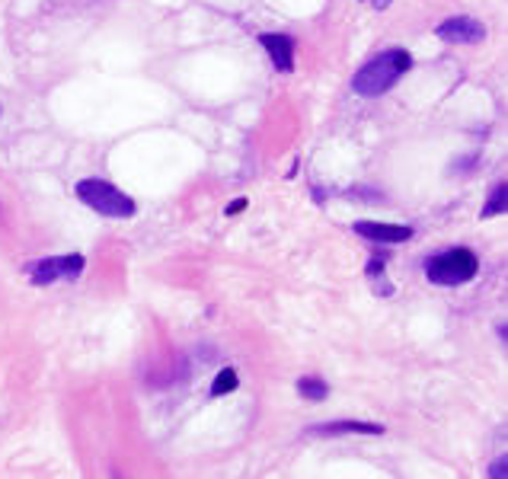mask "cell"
Here are the masks:
<instances>
[{
	"instance_id": "cell-10",
	"label": "cell",
	"mask_w": 508,
	"mask_h": 479,
	"mask_svg": "<svg viewBox=\"0 0 508 479\" xmlns=\"http://www.w3.org/2000/svg\"><path fill=\"white\" fill-rule=\"evenodd\" d=\"M297 393L304 396V400H314V402H323L329 393V387L320 380V377H301L297 380Z\"/></svg>"
},
{
	"instance_id": "cell-3",
	"label": "cell",
	"mask_w": 508,
	"mask_h": 479,
	"mask_svg": "<svg viewBox=\"0 0 508 479\" xmlns=\"http://www.w3.org/2000/svg\"><path fill=\"white\" fill-rule=\"evenodd\" d=\"M77 198L84 204H90L96 214H106V217H131L138 211L135 198L125 195L122 189H116V185L106 182V179H80Z\"/></svg>"
},
{
	"instance_id": "cell-5",
	"label": "cell",
	"mask_w": 508,
	"mask_h": 479,
	"mask_svg": "<svg viewBox=\"0 0 508 479\" xmlns=\"http://www.w3.org/2000/svg\"><path fill=\"white\" fill-rule=\"evenodd\" d=\"M435 35L444 38V42H451V45H476V42L486 38V26L473 16H451L438 26Z\"/></svg>"
},
{
	"instance_id": "cell-1",
	"label": "cell",
	"mask_w": 508,
	"mask_h": 479,
	"mask_svg": "<svg viewBox=\"0 0 508 479\" xmlns=\"http://www.w3.org/2000/svg\"><path fill=\"white\" fill-rule=\"evenodd\" d=\"M409 67H412L409 51H403V48L380 51V55H374L371 61L352 77V89L358 96H384Z\"/></svg>"
},
{
	"instance_id": "cell-8",
	"label": "cell",
	"mask_w": 508,
	"mask_h": 479,
	"mask_svg": "<svg viewBox=\"0 0 508 479\" xmlns=\"http://www.w3.org/2000/svg\"><path fill=\"white\" fill-rule=\"evenodd\" d=\"M310 434H320V438H333V434H384V425H374V422H329V425H314Z\"/></svg>"
},
{
	"instance_id": "cell-2",
	"label": "cell",
	"mask_w": 508,
	"mask_h": 479,
	"mask_svg": "<svg viewBox=\"0 0 508 479\" xmlns=\"http://www.w3.org/2000/svg\"><path fill=\"white\" fill-rule=\"evenodd\" d=\"M480 272V259H476L473 249H444V253L431 255L425 262V275H429L431 285H444V287H457V285H467V281L476 278Z\"/></svg>"
},
{
	"instance_id": "cell-11",
	"label": "cell",
	"mask_w": 508,
	"mask_h": 479,
	"mask_svg": "<svg viewBox=\"0 0 508 479\" xmlns=\"http://www.w3.org/2000/svg\"><path fill=\"white\" fill-rule=\"evenodd\" d=\"M237 383H240L237 370H233V368H224L218 377H214V383H211V396H227V393H233V390H237Z\"/></svg>"
},
{
	"instance_id": "cell-14",
	"label": "cell",
	"mask_w": 508,
	"mask_h": 479,
	"mask_svg": "<svg viewBox=\"0 0 508 479\" xmlns=\"http://www.w3.org/2000/svg\"><path fill=\"white\" fill-rule=\"evenodd\" d=\"M387 4H390V0H371L374 10H387Z\"/></svg>"
},
{
	"instance_id": "cell-6",
	"label": "cell",
	"mask_w": 508,
	"mask_h": 479,
	"mask_svg": "<svg viewBox=\"0 0 508 479\" xmlns=\"http://www.w3.org/2000/svg\"><path fill=\"white\" fill-rule=\"evenodd\" d=\"M355 233L365 236V240H371V243H387V246H397V243L412 240V227H403V224L358 221V224H355Z\"/></svg>"
},
{
	"instance_id": "cell-13",
	"label": "cell",
	"mask_w": 508,
	"mask_h": 479,
	"mask_svg": "<svg viewBox=\"0 0 508 479\" xmlns=\"http://www.w3.org/2000/svg\"><path fill=\"white\" fill-rule=\"evenodd\" d=\"M243 208H246V202H243V198H240V202H233V204H231V208H227V214H231V217H233V214H237V211H243Z\"/></svg>"
},
{
	"instance_id": "cell-7",
	"label": "cell",
	"mask_w": 508,
	"mask_h": 479,
	"mask_svg": "<svg viewBox=\"0 0 508 479\" xmlns=\"http://www.w3.org/2000/svg\"><path fill=\"white\" fill-rule=\"evenodd\" d=\"M259 42L265 45V51H269L272 64H275L278 70L294 67V42H291L288 35H282V32H265V35H259Z\"/></svg>"
},
{
	"instance_id": "cell-12",
	"label": "cell",
	"mask_w": 508,
	"mask_h": 479,
	"mask_svg": "<svg viewBox=\"0 0 508 479\" xmlns=\"http://www.w3.org/2000/svg\"><path fill=\"white\" fill-rule=\"evenodd\" d=\"M489 476H492V479H505V476H508V460H505V457L495 460V463L489 466Z\"/></svg>"
},
{
	"instance_id": "cell-4",
	"label": "cell",
	"mask_w": 508,
	"mask_h": 479,
	"mask_svg": "<svg viewBox=\"0 0 508 479\" xmlns=\"http://www.w3.org/2000/svg\"><path fill=\"white\" fill-rule=\"evenodd\" d=\"M87 259L84 255H55V259H42L39 265H33V285H52L61 278H77L84 272Z\"/></svg>"
},
{
	"instance_id": "cell-9",
	"label": "cell",
	"mask_w": 508,
	"mask_h": 479,
	"mask_svg": "<svg viewBox=\"0 0 508 479\" xmlns=\"http://www.w3.org/2000/svg\"><path fill=\"white\" fill-rule=\"evenodd\" d=\"M505 208H508V185L499 182L492 189V195L486 198V204H482V217H499L505 214Z\"/></svg>"
}]
</instances>
